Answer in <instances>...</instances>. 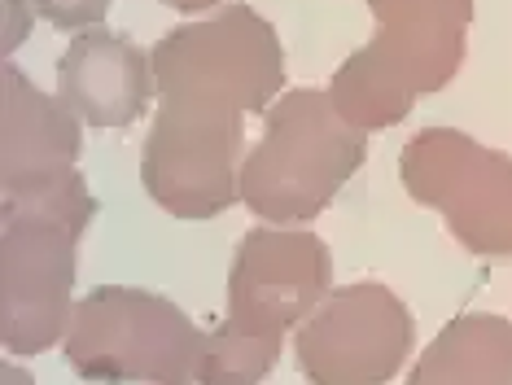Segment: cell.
I'll return each mask as SVG.
<instances>
[{"label":"cell","instance_id":"10","mask_svg":"<svg viewBox=\"0 0 512 385\" xmlns=\"http://www.w3.org/2000/svg\"><path fill=\"white\" fill-rule=\"evenodd\" d=\"M79 145H84L79 119L66 110V101L40 92L14 62H5V154H0L5 193L75 171Z\"/></svg>","mask_w":512,"mask_h":385},{"label":"cell","instance_id":"8","mask_svg":"<svg viewBox=\"0 0 512 385\" xmlns=\"http://www.w3.org/2000/svg\"><path fill=\"white\" fill-rule=\"evenodd\" d=\"M412 311L394 289L355 280L298 324L294 355L311 385H386L412 355Z\"/></svg>","mask_w":512,"mask_h":385},{"label":"cell","instance_id":"13","mask_svg":"<svg viewBox=\"0 0 512 385\" xmlns=\"http://www.w3.org/2000/svg\"><path fill=\"white\" fill-rule=\"evenodd\" d=\"M5 18H9L5 53H14V49H18V40H22V27L31 22V5H22V0H5Z\"/></svg>","mask_w":512,"mask_h":385},{"label":"cell","instance_id":"1","mask_svg":"<svg viewBox=\"0 0 512 385\" xmlns=\"http://www.w3.org/2000/svg\"><path fill=\"white\" fill-rule=\"evenodd\" d=\"M158 114L145 136L141 184L176 219H215L241 202L246 114L285 84L281 35L250 5H228L167 31L149 49Z\"/></svg>","mask_w":512,"mask_h":385},{"label":"cell","instance_id":"3","mask_svg":"<svg viewBox=\"0 0 512 385\" xmlns=\"http://www.w3.org/2000/svg\"><path fill=\"white\" fill-rule=\"evenodd\" d=\"M92 215L97 197L79 171L0 197V342L9 355H40L66 337L75 254Z\"/></svg>","mask_w":512,"mask_h":385},{"label":"cell","instance_id":"5","mask_svg":"<svg viewBox=\"0 0 512 385\" xmlns=\"http://www.w3.org/2000/svg\"><path fill=\"white\" fill-rule=\"evenodd\" d=\"M368 132L337 114L329 92L294 88L267 110L263 140L241 162L237 193L267 224H311L364 167Z\"/></svg>","mask_w":512,"mask_h":385},{"label":"cell","instance_id":"14","mask_svg":"<svg viewBox=\"0 0 512 385\" xmlns=\"http://www.w3.org/2000/svg\"><path fill=\"white\" fill-rule=\"evenodd\" d=\"M167 9H176V14H206V9L224 5V0H162Z\"/></svg>","mask_w":512,"mask_h":385},{"label":"cell","instance_id":"12","mask_svg":"<svg viewBox=\"0 0 512 385\" xmlns=\"http://www.w3.org/2000/svg\"><path fill=\"white\" fill-rule=\"evenodd\" d=\"M40 18H49L57 31H84L106 18L110 0H27Z\"/></svg>","mask_w":512,"mask_h":385},{"label":"cell","instance_id":"11","mask_svg":"<svg viewBox=\"0 0 512 385\" xmlns=\"http://www.w3.org/2000/svg\"><path fill=\"white\" fill-rule=\"evenodd\" d=\"M407 385H512V320L464 311L442 329Z\"/></svg>","mask_w":512,"mask_h":385},{"label":"cell","instance_id":"2","mask_svg":"<svg viewBox=\"0 0 512 385\" xmlns=\"http://www.w3.org/2000/svg\"><path fill=\"white\" fill-rule=\"evenodd\" d=\"M333 294V254L307 228H254L228 272V311L206 333L197 385H259L285 333Z\"/></svg>","mask_w":512,"mask_h":385},{"label":"cell","instance_id":"9","mask_svg":"<svg viewBox=\"0 0 512 385\" xmlns=\"http://www.w3.org/2000/svg\"><path fill=\"white\" fill-rule=\"evenodd\" d=\"M57 97L79 123L132 127L154 97V62L119 31H79L57 57Z\"/></svg>","mask_w":512,"mask_h":385},{"label":"cell","instance_id":"7","mask_svg":"<svg viewBox=\"0 0 512 385\" xmlns=\"http://www.w3.org/2000/svg\"><path fill=\"white\" fill-rule=\"evenodd\" d=\"M403 189L438 210L477 259H512V158L456 127H425L403 145Z\"/></svg>","mask_w":512,"mask_h":385},{"label":"cell","instance_id":"6","mask_svg":"<svg viewBox=\"0 0 512 385\" xmlns=\"http://www.w3.org/2000/svg\"><path fill=\"white\" fill-rule=\"evenodd\" d=\"M62 350L97 385H197L206 333L162 294L97 285L75 302Z\"/></svg>","mask_w":512,"mask_h":385},{"label":"cell","instance_id":"4","mask_svg":"<svg viewBox=\"0 0 512 385\" xmlns=\"http://www.w3.org/2000/svg\"><path fill=\"white\" fill-rule=\"evenodd\" d=\"M377 35L333 70L329 97L346 123L377 132L447 88L469 49L473 0H368Z\"/></svg>","mask_w":512,"mask_h":385},{"label":"cell","instance_id":"15","mask_svg":"<svg viewBox=\"0 0 512 385\" xmlns=\"http://www.w3.org/2000/svg\"><path fill=\"white\" fill-rule=\"evenodd\" d=\"M5 385H31V377L18 364H5Z\"/></svg>","mask_w":512,"mask_h":385}]
</instances>
